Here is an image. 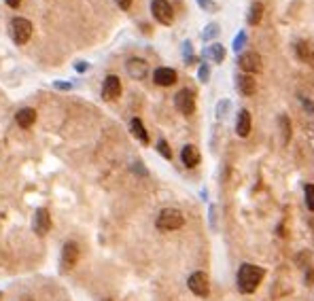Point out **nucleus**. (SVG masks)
Masks as SVG:
<instances>
[{"label":"nucleus","mask_w":314,"mask_h":301,"mask_svg":"<svg viewBox=\"0 0 314 301\" xmlns=\"http://www.w3.org/2000/svg\"><path fill=\"white\" fill-rule=\"evenodd\" d=\"M263 276H266V272L259 267V265H253V263H244L240 269H238V288L240 293H255V290L259 288Z\"/></svg>","instance_id":"nucleus-1"},{"label":"nucleus","mask_w":314,"mask_h":301,"mask_svg":"<svg viewBox=\"0 0 314 301\" xmlns=\"http://www.w3.org/2000/svg\"><path fill=\"white\" fill-rule=\"evenodd\" d=\"M155 225H157L159 231H174V229H178V227L185 225V216L176 208H164L157 214Z\"/></svg>","instance_id":"nucleus-2"},{"label":"nucleus","mask_w":314,"mask_h":301,"mask_svg":"<svg viewBox=\"0 0 314 301\" xmlns=\"http://www.w3.org/2000/svg\"><path fill=\"white\" fill-rule=\"evenodd\" d=\"M9 32H11L15 45H26L32 36V22L26 17H13L11 24H9Z\"/></svg>","instance_id":"nucleus-3"},{"label":"nucleus","mask_w":314,"mask_h":301,"mask_svg":"<svg viewBox=\"0 0 314 301\" xmlns=\"http://www.w3.org/2000/svg\"><path fill=\"white\" fill-rule=\"evenodd\" d=\"M187 286L194 295L198 297H208L210 293V280H208V274L206 272H194L187 280Z\"/></svg>","instance_id":"nucleus-4"},{"label":"nucleus","mask_w":314,"mask_h":301,"mask_svg":"<svg viewBox=\"0 0 314 301\" xmlns=\"http://www.w3.org/2000/svg\"><path fill=\"white\" fill-rule=\"evenodd\" d=\"M151 13L164 26H170L174 22V11H172V5L168 0H153V3H151Z\"/></svg>","instance_id":"nucleus-5"},{"label":"nucleus","mask_w":314,"mask_h":301,"mask_svg":"<svg viewBox=\"0 0 314 301\" xmlns=\"http://www.w3.org/2000/svg\"><path fill=\"white\" fill-rule=\"evenodd\" d=\"M174 104L185 117H191L196 112V93L191 89H180L174 98Z\"/></svg>","instance_id":"nucleus-6"},{"label":"nucleus","mask_w":314,"mask_h":301,"mask_svg":"<svg viewBox=\"0 0 314 301\" xmlns=\"http://www.w3.org/2000/svg\"><path fill=\"white\" fill-rule=\"evenodd\" d=\"M238 64L246 75H253V72L263 70V57L257 53V51H246V53H242L238 57Z\"/></svg>","instance_id":"nucleus-7"},{"label":"nucleus","mask_w":314,"mask_h":301,"mask_svg":"<svg viewBox=\"0 0 314 301\" xmlns=\"http://www.w3.org/2000/svg\"><path fill=\"white\" fill-rule=\"evenodd\" d=\"M79 261V244L77 242H66L62 248V255H59V265H62L64 272H70Z\"/></svg>","instance_id":"nucleus-8"},{"label":"nucleus","mask_w":314,"mask_h":301,"mask_svg":"<svg viewBox=\"0 0 314 301\" xmlns=\"http://www.w3.org/2000/svg\"><path fill=\"white\" fill-rule=\"evenodd\" d=\"M32 227H34V233H36V235H47V231L51 229V214H49L47 208H38V210L34 212V223H32Z\"/></svg>","instance_id":"nucleus-9"},{"label":"nucleus","mask_w":314,"mask_h":301,"mask_svg":"<svg viewBox=\"0 0 314 301\" xmlns=\"http://www.w3.org/2000/svg\"><path fill=\"white\" fill-rule=\"evenodd\" d=\"M119 96H121V81L117 75H108L102 85V98L110 102V100H117Z\"/></svg>","instance_id":"nucleus-10"},{"label":"nucleus","mask_w":314,"mask_h":301,"mask_svg":"<svg viewBox=\"0 0 314 301\" xmlns=\"http://www.w3.org/2000/svg\"><path fill=\"white\" fill-rule=\"evenodd\" d=\"M125 70H128V75H130L132 79L143 81V79L147 77V72H149V64H147L145 59H140V57H132V59H128Z\"/></svg>","instance_id":"nucleus-11"},{"label":"nucleus","mask_w":314,"mask_h":301,"mask_svg":"<svg viewBox=\"0 0 314 301\" xmlns=\"http://www.w3.org/2000/svg\"><path fill=\"white\" fill-rule=\"evenodd\" d=\"M153 81L157 83V85L161 87H170V85H174L176 83V70L174 68H166V66H161L153 72Z\"/></svg>","instance_id":"nucleus-12"},{"label":"nucleus","mask_w":314,"mask_h":301,"mask_svg":"<svg viewBox=\"0 0 314 301\" xmlns=\"http://www.w3.org/2000/svg\"><path fill=\"white\" fill-rule=\"evenodd\" d=\"M236 85H238V91L242 93V96H255V91H257L255 79H253L250 75H246V72L236 77Z\"/></svg>","instance_id":"nucleus-13"},{"label":"nucleus","mask_w":314,"mask_h":301,"mask_svg":"<svg viewBox=\"0 0 314 301\" xmlns=\"http://www.w3.org/2000/svg\"><path fill=\"white\" fill-rule=\"evenodd\" d=\"M253 128V119H250V112L248 110H240L238 112V121H236V134L240 138H246L250 134Z\"/></svg>","instance_id":"nucleus-14"},{"label":"nucleus","mask_w":314,"mask_h":301,"mask_svg":"<svg viewBox=\"0 0 314 301\" xmlns=\"http://www.w3.org/2000/svg\"><path fill=\"white\" fill-rule=\"evenodd\" d=\"M15 121H17V126L19 128H32L34 126V121H36V110L34 108H22V110H17V115H15Z\"/></svg>","instance_id":"nucleus-15"},{"label":"nucleus","mask_w":314,"mask_h":301,"mask_svg":"<svg viewBox=\"0 0 314 301\" xmlns=\"http://www.w3.org/2000/svg\"><path fill=\"white\" fill-rule=\"evenodd\" d=\"M180 159H183V163L187 165V168H196V165L200 163V155H198L196 147L187 144V147H183V151H180Z\"/></svg>","instance_id":"nucleus-16"},{"label":"nucleus","mask_w":314,"mask_h":301,"mask_svg":"<svg viewBox=\"0 0 314 301\" xmlns=\"http://www.w3.org/2000/svg\"><path fill=\"white\" fill-rule=\"evenodd\" d=\"M130 128H132V134L143 142V144H147L149 142V134H147V130H145V126H143V121H140L138 117H134L132 119V123H130Z\"/></svg>","instance_id":"nucleus-17"},{"label":"nucleus","mask_w":314,"mask_h":301,"mask_svg":"<svg viewBox=\"0 0 314 301\" xmlns=\"http://www.w3.org/2000/svg\"><path fill=\"white\" fill-rule=\"evenodd\" d=\"M295 53L303 59V62H312L314 59V45L306 43V40H299L295 45Z\"/></svg>","instance_id":"nucleus-18"},{"label":"nucleus","mask_w":314,"mask_h":301,"mask_svg":"<svg viewBox=\"0 0 314 301\" xmlns=\"http://www.w3.org/2000/svg\"><path fill=\"white\" fill-rule=\"evenodd\" d=\"M248 24L250 26H257L261 24V19H263V5L261 3H253L250 9H248Z\"/></svg>","instance_id":"nucleus-19"},{"label":"nucleus","mask_w":314,"mask_h":301,"mask_svg":"<svg viewBox=\"0 0 314 301\" xmlns=\"http://www.w3.org/2000/svg\"><path fill=\"white\" fill-rule=\"evenodd\" d=\"M278 123H280V132H282V144H289V140H291V121H289V117L287 115H280V119H278Z\"/></svg>","instance_id":"nucleus-20"},{"label":"nucleus","mask_w":314,"mask_h":301,"mask_svg":"<svg viewBox=\"0 0 314 301\" xmlns=\"http://www.w3.org/2000/svg\"><path fill=\"white\" fill-rule=\"evenodd\" d=\"M208 55L212 57V62H223V57H225V49H223L219 43H215L208 49Z\"/></svg>","instance_id":"nucleus-21"},{"label":"nucleus","mask_w":314,"mask_h":301,"mask_svg":"<svg viewBox=\"0 0 314 301\" xmlns=\"http://www.w3.org/2000/svg\"><path fill=\"white\" fill-rule=\"evenodd\" d=\"M303 195H306V206H308V210L314 212V185H306V187H303Z\"/></svg>","instance_id":"nucleus-22"},{"label":"nucleus","mask_w":314,"mask_h":301,"mask_svg":"<svg viewBox=\"0 0 314 301\" xmlns=\"http://www.w3.org/2000/svg\"><path fill=\"white\" fill-rule=\"evenodd\" d=\"M157 151H159V155H164L166 159H172V151H170V147H168L166 140H159V142H157Z\"/></svg>","instance_id":"nucleus-23"},{"label":"nucleus","mask_w":314,"mask_h":301,"mask_svg":"<svg viewBox=\"0 0 314 301\" xmlns=\"http://www.w3.org/2000/svg\"><path fill=\"white\" fill-rule=\"evenodd\" d=\"M198 3H200V7L204 9V11H208V13H212V11L217 9V5L212 3V0H198Z\"/></svg>","instance_id":"nucleus-24"},{"label":"nucleus","mask_w":314,"mask_h":301,"mask_svg":"<svg viewBox=\"0 0 314 301\" xmlns=\"http://www.w3.org/2000/svg\"><path fill=\"white\" fill-rule=\"evenodd\" d=\"M117 3V7L121 9V11H128V9L132 7V3H134V0H115Z\"/></svg>","instance_id":"nucleus-25"},{"label":"nucleus","mask_w":314,"mask_h":301,"mask_svg":"<svg viewBox=\"0 0 314 301\" xmlns=\"http://www.w3.org/2000/svg\"><path fill=\"white\" fill-rule=\"evenodd\" d=\"M244 38H246V34L242 32V34H238V38H236V43H234V49L238 51V49H242V43H244Z\"/></svg>","instance_id":"nucleus-26"},{"label":"nucleus","mask_w":314,"mask_h":301,"mask_svg":"<svg viewBox=\"0 0 314 301\" xmlns=\"http://www.w3.org/2000/svg\"><path fill=\"white\" fill-rule=\"evenodd\" d=\"M219 32V26L217 24H212V26H208V30H206V38H210V36H215Z\"/></svg>","instance_id":"nucleus-27"},{"label":"nucleus","mask_w":314,"mask_h":301,"mask_svg":"<svg viewBox=\"0 0 314 301\" xmlns=\"http://www.w3.org/2000/svg\"><path fill=\"white\" fill-rule=\"evenodd\" d=\"M5 3H7L9 7H11V9H17L19 5H22V0H5Z\"/></svg>","instance_id":"nucleus-28"},{"label":"nucleus","mask_w":314,"mask_h":301,"mask_svg":"<svg viewBox=\"0 0 314 301\" xmlns=\"http://www.w3.org/2000/svg\"><path fill=\"white\" fill-rule=\"evenodd\" d=\"M70 87H73V85H70V83H55V89H70Z\"/></svg>","instance_id":"nucleus-29"},{"label":"nucleus","mask_w":314,"mask_h":301,"mask_svg":"<svg viewBox=\"0 0 314 301\" xmlns=\"http://www.w3.org/2000/svg\"><path fill=\"white\" fill-rule=\"evenodd\" d=\"M200 77H202V81H206V77H208V68H206V66H202V70H200Z\"/></svg>","instance_id":"nucleus-30"},{"label":"nucleus","mask_w":314,"mask_h":301,"mask_svg":"<svg viewBox=\"0 0 314 301\" xmlns=\"http://www.w3.org/2000/svg\"><path fill=\"white\" fill-rule=\"evenodd\" d=\"M77 70H87V64H77Z\"/></svg>","instance_id":"nucleus-31"},{"label":"nucleus","mask_w":314,"mask_h":301,"mask_svg":"<svg viewBox=\"0 0 314 301\" xmlns=\"http://www.w3.org/2000/svg\"><path fill=\"white\" fill-rule=\"evenodd\" d=\"M102 301H113V299H102Z\"/></svg>","instance_id":"nucleus-32"},{"label":"nucleus","mask_w":314,"mask_h":301,"mask_svg":"<svg viewBox=\"0 0 314 301\" xmlns=\"http://www.w3.org/2000/svg\"><path fill=\"white\" fill-rule=\"evenodd\" d=\"M0 299H3V293H0Z\"/></svg>","instance_id":"nucleus-33"}]
</instances>
